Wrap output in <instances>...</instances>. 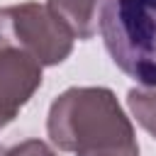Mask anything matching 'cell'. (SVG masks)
I'll return each mask as SVG.
<instances>
[{"instance_id":"6da1fadb","label":"cell","mask_w":156,"mask_h":156,"mask_svg":"<svg viewBox=\"0 0 156 156\" xmlns=\"http://www.w3.org/2000/svg\"><path fill=\"white\" fill-rule=\"evenodd\" d=\"M46 132L54 146L76 156H139L134 127L110 88L63 90L49 107Z\"/></svg>"},{"instance_id":"7a4b0ae2","label":"cell","mask_w":156,"mask_h":156,"mask_svg":"<svg viewBox=\"0 0 156 156\" xmlns=\"http://www.w3.org/2000/svg\"><path fill=\"white\" fill-rule=\"evenodd\" d=\"M100 32L115 66L144 88H156V0H107Z\"/></svg>"},{"instance_id":"3957f363","label":"cell","mask_w":156,"mask_h":156,"mask_svg":"<svg viewBox=\"0 0 156 156\" xmlns=\"http://www.w3.org/2000/svg\"><path fill=\"white\" fill-rule=\"evenodd\" d=\"M0 49H17L39 66H56L73 51V34L39 2L0 7Z\"/></svg>"},{"instance_id":"277c9868","label":"cell","mask_w":156,"mask_h":156,"mask_svg":"<svg viewBox=\"0 0 156 156\" xmlns=\"http://www.w3.org/2000/svg\"><path fill=\"white\" fill-rule=\"evenodd\" d=\"M41 85V66L17 49H0V129L10 124L17 112Z\"/></svg>"},{"instance_id":"5b68a950","label":"cell","mask_w":156,"mask_h":156,"mask_svg":"<svg viewBox=\"0 0 156 156\" xmlns=\"http://www.w3.org/2000/svg\"><path fill=\"white\" fill-rule=\"evenodd\" d=\"M107 0H46V7L63 22L73 39H93Z\"/></svg>"},{"instance_id":"8992f818","label":"cell","mask_w":156,"mask_h":156,"mask_svg":"<svg viewBox=\"0 0 156 156\" xmlns=\"http://www.w3.org/2000/svg\"><path fill=\"white\" fill-rule=\"evenodd\" d=\"M127 105L136 122L156 139V88H132L127 93Z\"/></svg>"},{"instance_id":"52a82bcc","label":"cell","mask_w":156,"mask_h":156,"mask_svg":"<svg viewBox=\"0 0 156 156\" xmlns=\"http://www.w3.org/2000/svg\"><path fill=\"white\" fill-rule=\"evenodd\" d=\"M0 156H56V151L41 139H24L15 146H0Z\"/></svg>"}]
</instances>
